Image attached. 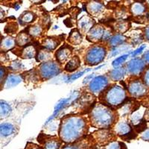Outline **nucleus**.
<instances>
[{"label":"nucleus","mask_w":149,"mask_h":149,"mask_svg":"<svg viewBox=\"0 0 149 149\" xmlns=\"http://www.w3.org/2000/svg\"><path fill=\"white\" fill-rule=\"evenodd\" d=\"M22 67V64L21 63L20 61H14L13 63H11L10 64V70H15V71H19V70H20Z\"/></svg>","instance_id":"c9c22d12"},{"label":"nucleus","mask_w":149,"mask_h":149,"mask_svg":"<svg viewBox=\"0 0 149 149\" xmlns=\"http://www.w3.org/2000/svg\"><path fill=\"white\" fill-rule=\"evenodd\" d=\"M113 131L116 135L119 136L122 139L126 141L135 139L137 134L133 132L132 127L127 122H119L116 123L113 127Z\"/></svg>","instance_id":"423d86ee"},{"label":"nucleus","mask_w":149,"mask_h":149,"mask_svg":"<svg viewBox=\"0 0 149 149\" xmlns=\"http://www.w3.org/2000/svg\"><path fill=\"white\" fill-rule=\"evenodd\" d=\"M93 77H94V74H90V75H89V76L86 77V78H84V80L83 83L86 84V82H88L89 81H92V80L93 79Z\"/></svg>","instance_id":"de8ad7c7"},{"label":"nucleus","mask_w":149,"mask_h":149,"mask_svg":"<svg viewBox=\"0 0 149 149\" xmlns=\"http://www.w3.org/2000/svg\"><path fill=\"white\" fill-rule=\"evenodd\" d=\"M128 92L131 96L134 98H140L144 96L148 93V87L144 82L139 80H133L128 84Z\"/></svg>","instance_id":"0eeeda50"},{"label":"nucleus","mask_w":149,"mask_h":149,"mask_svg":"<svg viewBox=\"0 0 149 149\" xmlns=\"http://www.w3.org/2000/svg\"><path fill=\"white\" fill-rule=\"evenodd\" d=\"M80 65H81V61H80L79 58L78 56H74L66 63V64L65 65L64 70L69 72H72L74 70H76L78 68H79Z\"/></svg>","instance_id":"a211bd4d"},{"label":"nucleus","mask_w":149,"mask_h":149,"mask_svg":"<svg viewBox=\"0 0 149 149\" xmlns=\"http://www.w3.org/2000/svg\"><path fill=\"white\" fill-rule=\"evenodd\" d=\"M31 40L30 35L28 33L22 31L17 35V38H16V42L17 44L20 46H23L25 45L28 44Z\"/></svg>","instance_id":"bb28decb"},{"label":"nucleus","mask_w":149,"mask_h":149,"mask_svg":"<svg viewBox=\"0 0 149 149\" xmlns=\"http://www.w3.org/2000/svg\"><path fill=\"white\" fill-rule=\"evenodd\" d=\"M15 132V127L10 123L1 124L0 126V134L2 137H8L9 136L12 135Z\"/></svg>","instance_id":"aec40b11"},{"label":"nucleus","mask_w":149,"mask_h":149,"mask_svg":"<svg viewBox=\"0 0 149 149\" xmlns=\"http://www.w3.org/2000/svg\"><path fill=\"white\" fill-rule=\"evenodd\" d=\"M130 103L125 104L121 107V109L119 110V114L120 115V116H125L127 115L130 113V110H131V107H130Z\"/></svg>","instance_id":"72a5a7b5"},{"label":"nucleus","mask_w":149,"mask_h":149,"mask_svg":"<svg viewBox=\"0 0 149 149\" xmlns=\"http://www.w3.org/2000/svg\"><path fill=\"white\" fill-rule=\"evenodd\" d=\"M104 149H127V146L122 142L112 141L105 146Z\"/></svg>","instance_id":"c756f323"},{"label":"nucleus","mask_w":149,"mask_h":149,"mask_svg":"<svg viewBox=\"0 0 149 149\" xmlns=\"http://www.w3.org/2000/svg\"><path fill=\"white\" fill-rule=\"evenodd\" d=\"M52 55V52L48 49H41L37 54V61L40 62H43V61L46 62L51 59Z\"/></svg>","instance_id":"cd10ccee"},{"label":"nucleus","mask_w":149,"mask_h":149,"mask_svg":"<svg viewBox=\"0 0 149 149\" xmlns=\"http://www.w3.org/2000/svg\"><path fill=\"white\" fill-rule=\"evenodd\" d=\"M87 132L86 119L81 116L65 117L59 128L60 139L66 143H72L81 138Z\"/></svg>","instance_id":"f257e3e1"},{"label":"nucleus","mask_w":149,"mask_h":149,"mask_svg":"<svg viewBox=\"0 0 149 149\" xmlns=\"http://www.w3.org/2000/svg\"><path fill=\"white\" fill-rule=\"evenodd\" d=\"M147 128H149V122H147Z\"/></svg>","instance_id":"603ef678"},{"label":"nucleus","mask_w":149,"mask_h":149,"mask_svg":"<svg viewBox=\"0 0 149 149\" xmlns=\"http://www.w3.org/2000/svg\"><path fill=\"white\" fill-rule=\"evenodd\" d=\"M145 48H146V46H145V45H142V46H141L139 48V49H137L136 50V51H134V52L133 53L132 55H131V56H132L133 58L136 57V55H138V54H139L140 53H142V51L144 50Z\"/></svg>","instance_id":"a19ab883"},{"label":"nucleus","mask_w":149,"mask_h":149,"mask_svg":"<svg viewBox=\"0 0 149 149\" xmlns=\"http://www.w3.org/2000/svg\"><path fill=\"white\" fill-rule=\"evenodd\" d=\"M105 31L106 29L104 26H101V25H95L86 34V38L88 40L94 42L102 40Z\"/></svg>","instance_id":"9d476101"},{"label":"nucleus","mask_w":149,"mask_h":149,"mask_svg":"<svg viewBox=\"0 0 149 149\" xmlns=\"http://www.w3.org/2000/svg\"><path fill=\"white\" fill-rule=\"evenodd\" d=\"M86 8L89 14L93 16H98L101 14L104 10V6L100 2L96 1V0H93L90 3L87 4L86 5Z\"/></svg>","instance_id":"4468645a"},{"label":"nucleus","mask_w":149,"mask_h":149,"mask_svg":"<svg viewBox=\"0 0 149 149\" xmlns=\"http://www.w3.org/2000/svg\"><path fill=\"white\" fill-rule=\"evenodd\" d=\"M29 1L34 4H41L44 2L45 0H29Z\"/></svg>","instance_id":"8fccbe9b"},{"label":"nucleus","mask_w":149,"mask_h":149,"mask_svg":"<svg viewBox=\"0 0 149 149\" xmlns=\"http://www.w3.org/2000/svg\"><path fill=\"white\" fill-rule=\"evenodd\" d=\"M90 122L93 127L99 129H107L114 123L113 111L107 104H98L93 107L90 114Z\"/></svg>","instance_id":"f03ea898"},{"label":"nucleus","mask_w":149,"mask_h":149,"mask_svg":"<svg viewBox=\"0 0 149 149\" xmlns=\"http://www.w3.org/2000/svg\"><path fill=\"white\" fill-rule=\"evenodd\" d=\"M82 41V36L81 32L77 29H74L70 32V35L68 37V42L70 44L78 45Z\"/></svg>","instance_id":"412c9836"},{"label":"nucleus","mask_w":149,"mask_h":149,"mask_svg":"<svg viewBox=\"0 0 149 149\" xmlns=\"http://www.w3.org/2000/svg\"><path fill=\"white\" fill-rule=\"evenodd\" d=\"M71 98H72V96L70 97V98H65V99H63V100H61V102H60L58 104L56 105L55 108H54V113H53V115L52 116V117H50V118H49V120H48L47 122H46V125H47V124H49V121L52 120V119H54V117H55L56 116L58 115V114L61 111V110H63V107H64L65 106H66V105L67 104L68 102H69V101H70V99H71Z\"/></svg>","instance_id":"a878e982"},{"label":"nucleus","mask_w":149,"mask_h":149,"mask_svg":"<svg viewBox=\"0 0 149 149\" xmlns=\"http://www.w3.org/2000/svg\"><path fill=\"white\" fill-rule=\"evenodd\" d=\"M36 55V49L33 45H29L24 48L21 52V57L24 59H31Z\"/></svg>","instance_id":"393cba45"},{"label":"nucleus","mask_w":149,"mask_h":149,"mask_svg":"<svg viewBox=\"0 0 149 149\" xmlns=\"http://www.w3.org/2000/svg\"><path fill=\"white\" fill-rule=\"evenodd\" d=\"M146 110V107H144V106H140L136 110H134L132 112V113L130 114V117H129V121H130V124L134 127L137 126L138 125L142 123L145 120L144 116Z\"/></svg>","instance_id":"9b49d317"},{"label":"nucleus","mask_w":149,"mask_h":149,"mask_svg":"<svg viewBox=\"0 0 149 149\" xmlns=\"http://www.w3.org/2000/svg\"><path fill=\"white\" fill-rule=\"evenodd\" d=\"M144 105L146 107H149V96H147V98L144 99Z\"/></svg>","instance_id":"3c124183"},{"label":"nucleus","mask_w":149,"mask_h":149,"mask_svg":"<svg viewBox=\"0 0 149 149\" xmlns=\"http://www.w3.org/2000/svg\"><path fill=\"white\" fill-rule=\"evenodd\" d=\"M127 94L125 89L119 85H114L104 93V102L107 105L112 107H118L126 99Z\"/></svg>","instance_id":"7ed1b4c3"},{"label":"nucleus","mask_w":149,"mask_h":149,"mask_svg":"<svg viewBox=\"0 0 149 149\" xmlns=\"http://www.w3.org/2000/svg\"><path fill=\"white\" fill-rule=\"evenodd\" d=\"M22 78L20 75L16 74H10L5 79L3 86L6 89L12 88V87L17 86L19 84L22 82Z\"/></svg>","instance_id":"2eb2a0df"},{"label":"nucleus","mask_w":149,"mask_h":149,"mask_svg":"<svg viewBox=\"0 0 149 149\" xmlns=\"http://www.w3.org/2000/svg\"><path fill=\"white\" fill-rule=\"evenodd\" d=\"M25 149H42V148H41L40 146L34 144V143H31V142H29V143L26 145Z\"/></svg>","instance_id":"79ce46f5"},{"label":"nucleus","mask_w":149,"mask_h":149,"mask_svg":"<svg viewBox=\"0 0 149 149\" xmlns=\"http://www.w3.org/2000/svg\"><path fill=\"white\" fill-rule=\"evenodd\" d=\"M144 37L148 42H149V24L146 26L144 30Z\"/></svg>","instance_id":"37998d69"},{"label":"nucleus","mask_w":149,"mask_h":149,"mask_svg":"<svg viewBox=\"0 0 149 149\" xmlns=\"http://www.w3.org/2000/svg\"><path fill=\"white\" fill-rule=\"evenodd\" d=\"M62 149H80L79 148L77 147L76 146H74V145H69V146H65L64 147H63Z\"/></svg>","instance_id":"49530a36"},{"label":"nucleus","mask_w":149,"mask_h":149,"mask_svg":"<svg viewBox=\"0 0 149 149\" xmlns=\"http://www.w3.org/2000/svg\"><path fill=\"white\" fill-rule=\"evenodd\" d=\"M11 107L10 105L5 102L1 101V104H0V115L1 118H5L7 117L9 114L11 113Z\"/></svg>","instance_id":"c85d7f7f"},{"label":"nucleus","mask_w":149,"mask_h":149,"mask_svg":"<svg viewBox=\"0 0 149 149\" xmlns=\"http://www.w3.org/2000/svg\"><path fill=\"white\" fill-rule=\"evenodd\" d=\"M34 19V14L32 12H24L20 17V22L22 23H30Z\"/></svg>","instance_id":"7c9ffc66"},{"label":"nucleus","mask_w":149,"mask_h":149,"mask_svg":"<svg viewBox=\"0 0 149 149\" xmlns=\"http://www.w3.org/2000/svg\"><path fill=\"white\" fill-rule=\"evenodd\" d=\"M42 31V27H40V26H30L28 29L27 33L30 36H32V37H38V36L40 35Z\"/></svg>","instance_id":"2f4dec72"},{"label":"nucleus","mask_w":149,"mask_h":149,"mask_svg":"<svg viewBox=\"0 0 149 149\" xmlns=\"http://www.w3.org/2000/svg\"><path fill=\"white\" fill-rule=\"evenodd\" d=\"M107 50L104 46L95 45L87 50L85 55V62L89 66H95L104 60Z\"/></svg>","instance_id":"20e7f679"},{"label":"nucleus","mask_w":149,"mask_h":149,"mask_svg":"<svg viewBox=\"0 0 149 149\" xmlns=\"http://www.w3.org/2000/svg\"><path fill=\"white\" fill-rule=\"evenodd\" d=\"M126 41V37L120 34H116L109 40V45L112 47H117V46H122Z\"/></svg>","instance_id":"5701e85b"},{"label":"nucleus","mask_w":149,"mask_h":149,"mask_svg":"<svg viewBox=\"0 0 149 149\" xmlns=\"http://www.w3.org/2000/svg\"><path fill=\"white\" fill-rule=\"evenodd\" d=\"M128 28H129V23L124 20L119 22L116 24V29L119 33L125 32L128 29Z\"/></svg>","instance_id":"473e14b6"},{"label":"nucleus","mask_w":149,"mask_h":149,"mask_svg":"<svg viewBox=\"0 0 149 149\" xmlns=\"http://www.w3.org/2000/svg\"><path fill=\"white\" fill-rule=\"evenodd\" d=\"M146 7L145 5L140 2H135L130 7V11L132 14L135 17H139L145 14L146 12Z\"/></svg>","instance_id":"b1692460"},{"label":"nucleus","mask_w":149,"mask_h":149,"mask_svg":"<svg viewBox=\"0 0 149 149\" xmlns=\"http://www.w3.org/2000/svg\"><path fill=\"white\" fill-rule=\"evenodd\" d=\"M140 138L142 140L149 142V128L146 129L143 132L141 133Z\"/></svg>","instance_id":"4c0bfd02"},{"label":"nucleus","mask_w":149,"mask_h":149,"mask_svg":"<svg viewBox=\"0 0 149 149\" xmlns=\"http://www.w3.org/2000/svg\"><path fill=\"white\" fill-rule=\"evenodd\" d=\"M146 66V63L144 59L134 58V59L129 61V63L127 64L126 71L131 75L137 76L144 71Z\"/></svg>","instance_id":"1a4fd4ad"},{"label":"nucleus","mask_w":149,"mask_h":149,"mask_svg":"<svg viewBox=\"0 0 149 149\" xmlns=\"http://www.w3.org/2000/svg\"><path fill=\"white\" fill-rule=\"evenodd\" d=\"M38 72L42 79L49 80L58 75L61 72V67L59 62L46 61L40 65Z\"/></svg>","instance_id":"39448f33"},{"label":"nucleus","mask_w":149,"mask_h":149,"mask_svg":"<svg viewBox=\"0 0 149 149\" xmlns=\"http://www.w3.org/2000/svg\"><path fill=\"white\" fill-rule=\"evenodd\" d=\"M146 2H147V4H148V5H149V0H146Z\"/></svg>","instance_id":"864d4df0"},{"label":"nucleus","mask_w":149,"mask_h":149,"mask_svg":"<svg viewBox=\"0 0 149 149\" xmlns=\"http://www.w3.org/2000/svg\"><path fill=\"white\" fill-rule=\"evenodd\" d=\"M127 57H128V54H124V55L121 56V57L117 58L116 59H115L113 61L112 65H113L114 67H118V66H120L122 63H123L124 62L126 61Z\"/></svg>","instance_id":"f704fd0d"},{"label":"nucleus","mask_w":149,"mask_h":149,"mask_svg":"<svg viewBox=\"0 0 149 149\" xmlns=\"http://www.w3.org/2000/svg\"><path fill=\"white\" fill-rule=\"evenodd\" d=\"M61 139L60 140L54 136H51L49 139L43 140V149H60L61 147Z\"/></svg>","instance_id":"dca6fc26"},{"label":"nucleus","mask_w":149,"mask_h":149,"mask_svg":"<svg viewBox=\"0 0 149 149\" xmlns=\"http://www.w3.org/2000/svg\"><path fill=\"white\" fill-rule=\"evenodd\" d=\"M108 84V78L104 75H100L92 80L89 85V89L94 94H98L107 88Z\"/></svg>","instance_id":"6e6552de"},{"label":"nucleus","mask_w":149,"mask_h":149,"mask_svg":"<svg viewBox=\"0 0 149 149\" xmlns=\"http://www.w3.org/2000/svg\"><path fill=\"white\" fill-rule=\"evenodd\" d=\"M144 119L146 122H149V107L148 109H146V113H145Z\"/></svg>","instance_id":"09e8293b"},{"label":"nucleus","mask_w":149,"mask_h":149,"mask_svg":"<svg viewBox=\"0 0 149 149\" xmlns=\"http://www.w3.org/2000/svg\"><path fill=\"white\" fill-rule=\"evenodd\" d=\"M143 59L146 61V63L149 64V51L146 52L145 53L144 55H143Z\"/></svg>","instance_id":"c03bdc74"},{"label":"nucleus","mask_w":149,"mask_h":149,"mask_svg":"<svg viewBox=\"0 0 149 149\" xmlns=\"http://www.w3.org/2000/svg\"><path fill=\"white\" fill-rule=\"evenodd\" d=\"M72 49L69 45H65L58 49L55 54V58L57 61L60 63H63L66 62L69 58L71 57Z\"/></svg>","instance_id":"ddd939ff"},{"label":"nucleus","mask_w":149,"mask_h":149,"mask_svg":"<svg viewBox=\"0 0 149 149\" xmlns=\"http://www.w3.org/2000/svg\"><path fill=\"white\" fill-rule=\"evenodd\" d=\"M143 82L148 88H149V68L145 72L144 75H143Z\"/></svg>","instance_id":"58836bf2"},{"label":"nucleus","mask_w":149,"mask_h":149,"mask_svg":"<svg viewBox=\"0 0 149 149\" xmlns=\"http://www.w3.org/2000/svg\"><path fill=\"white\" fill-rule=\"evenodd\" d=\"M126 69L123 67H116L114 70H111L110 72V79L113 80V81H118L123 79L124 76L126 73Z\"/></svg>","instance_id":"f3484780"},{"label":"nucleus","mask_w":149,"mask_h":149,"mask_svg":"<svg viewBox=\"0 0 149 149\" xmlns=\"http://www.w3.org/2000/svg\"><path fill=\"white\" fill-rule=\"evenodd\" d=\"M95 25V21L89 16H83L78 22L79 31L83 34H87Z\"/></svg>","instance_id":"f8f14e48"},{"label":"nucleus","mask_w":149,"mask_h":149,"mask_svg":"<svg viewBox=\"0 0 149 149\" xmlns=\"http://www.w3.org/2000/svg\"><path fill=\"white\" fill-rule=\"evenodd\" d=\"M16 40L10 37H6L1 41V49L2 51L7 52L15 46Z\"/></svg>","instance_id":"4be33fe9"},{"label":"nucleus","mask_w":149,"mask_h":149,"mask_svg":"<svg viewBox=\"0 0 149 149\" xmlns=\"http://www.w3.org/2000/svg\"><path fill=\"white\" fill-rule=\"evenodd\" d=\"M90 70H86V71H82V72H79L76 73V74H72V76H70V78H68V81H75L76 79H78V78H79L80 77H81L82 75H83L84 74L85 72H86L90 71Z\"/></svg>","instance_id":"e433bc0d"},{"label":"nucleus","mask_w":149,"mask_h":149,"mask_svg":"<svg viewBox=\"0 0 149 149\" xmlns=\"http://www.w3.org/2000/svg\"><path fill=\"white\" fill-rule=\"evenodd\" d=\"M60 44V41L54 37H48L42 40V45L45 49H48L49 51L54 50Z\"/></svg>","instance_id":"6ab92c4d"},{"label":"nucleus","mask_w":149,"mask_h":149,"mask_svg":"<svg viewBox=\"0 0 149 149\" xmlns=\"http://www.w3.org/2000/svg\"><path fill=\"white\" fill-rule=\"evenodd\" d=\"M17 30V25L16 23H14V26L13 27H8V26H6L5 27V32H7V33H14Z\"/></svg>","instance_id":"ea45409f"},{"label":"nucleus","mask_w":149,"mask_h":149,"mask_svg":"<svg viewBox=\"0 0 149 149\" xmlns=\"http://www.w3.org/2000/svg\"><path fill=\"white\" fill-rule=\"evenodd\" d=\"M5 76V68L2 67V66H1V82H2V81H3Z\"/></svg>","instance_id":"a18cd8bd"}]
</instances>
